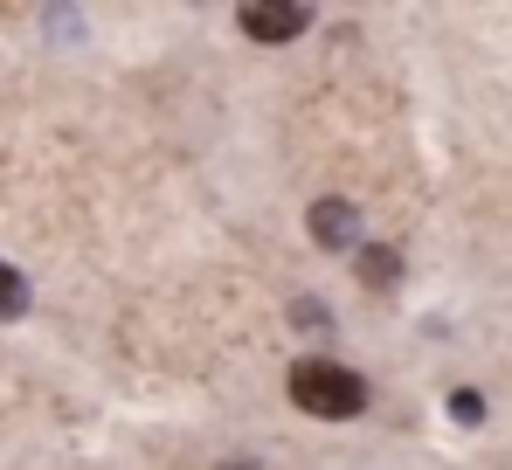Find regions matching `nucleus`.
<instances>
[{"label": "nucleus", "mask_w": 512, "mask_h": 470, "mask_svg": "<svg viewBox=\"0 0 512 470\" xmlns=\"http://www.w3.org/2000/svg\"><path fill=\"white\" fill-rule=\"evenodd\" d=\"M222 470H256V464H222Z\"/></svg>", "instance_id": "nucleus-8"}, {"label": "nucleus", "mask_w": 512, "mask_h": 470, "mask_svg": "<svg viewBox=\"0 0 512 470\" xmlns=\"http://www.w3.org/2000/svg\"><path fill=\"white\" fill-rule=\"evenodd\" d=\"M236 21H243L250 42H291V35L312 28V7H305V0H243Z\"/></svg>", "instance_id": "nucleus-2"}, {"label": "nucleus", "mask_w": 512, "mask_h": 470, "mask_svg": "<svg viewBox=\"0 0 512 470\" xmlns=\"http://www.w3.org/2000/svg\"><path fill=\"white\" fill-rule=\"evenodd\" d=\"M284 388H291V401L305 415H319V422H346V415L367 408V381L353 367H340V360H298Z\"/></svg>", "instance_id": "nucleus-1"}, {"label": "nucleus", "mask_w": 512, "mask_h": 470, "mask_svg": "<svg viewBox=\"0 0 512 470\" xmlns=\"http://www.w3.org/2000/svg\"><path fill=\"white\" fill-rule=\"evenodd\" d=\"M298 325H305V332H326V312H319V305L305 298V305H298Z\"/></svg>", "instance_id": "nucleus-7"}, {"label": "nucleus", "mask_w": 512, "mask_h": 470, "mask_svg": "<svg viewBox=\"0 0 512 470\" xmlns=\"http://www.w3.org/2000/svg\"><path fill=\"white\" fill-rule=\"evenodd\" d=\"M450 415H457V422H478L485 401H478V394H450Z\"/></svg>", "instance_id": "nucleus-6"}, {"label": "nucleus", "mask_w": 512, "mask_h": 470, "mask_svg": "<svg viewBox=\"0 0 512 470\" xmlns=\"http://www.w3.org/2000/svg\"><path fill=\"white\" fill-rule=\"evenodd\" d=\"M305 229H312L319 249H353V242H360V208L340 201V194H326V201H312V222H305Z\"/></svg>", "instance_id": "nucleus-3"}, {"label": "nucleus", "mask_w": 512, "mask_h": 470, "mask_svg": "<svg viewBox=\"0 0 512 470\" xmlns=\"http://www.w3.org/2000/svg\"><path fill=\"white\" fill-rule=\"evenodd\" d=\"M28 312V277L14 263H0V318H21Z\"/></svg>", "instance_id": "nucleus-5"}, {"label": "nucleus", "mask_w": 512, "mask_h": 470, "mask_svg": "<svg viewBox=\"0 0 512 470\" xmlns=\"http://www.w3.org/2000/svg\"><path fill=\"white\" fill-rule=\"evenodd\" d=\"M395 277H402V256L381 249V242H367V249H360V284H367V291H388Z\"/></svg>", "instance_id": "nucleus-4"}]
</instances>
